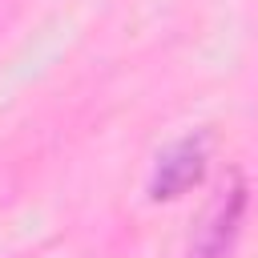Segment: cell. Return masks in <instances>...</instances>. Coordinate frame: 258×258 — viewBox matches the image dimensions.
<instances>
[{"label": "cell", "mask_w": 258, "mask_h": 258, "mask_svg": "<svg viewBox=\"0 0 258 258\" xmlns=\"http://www.w3.org/2000/svg\"><path fill=\"white\" fill-rule=\"evenodd\" d=\"M202 173H206V137H181L157 157L149 177V198L157 202L181 198L189 185L202 181Z\"/></svg>", "instance_id": "1"}, {"label": "cell", "mask_w": 258, "mask_h": 258, "mask_svg": "<svg viewBox=\"0 0 258 258\" xmlns=\"http://www.w3.org/2000/svg\"><path fill=\"white\" fill-rule=\"evenodd\" d=\"M242 210H246V189H242V181H234L230 194H222L214 202V210L206 214V222L198 226V234L189 242V258H230L238 226H242Z\"/></svg>", "instance_id": "2"}]
</instances>
